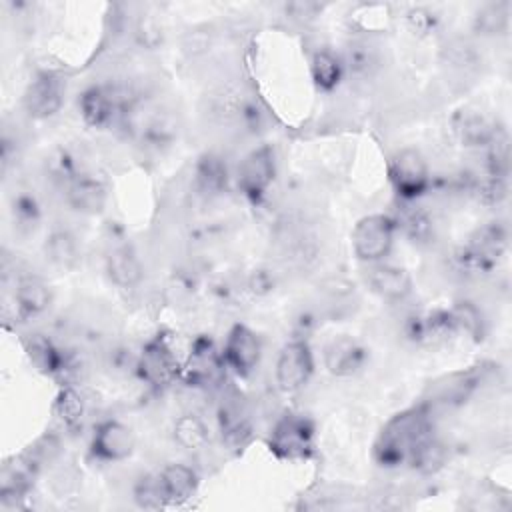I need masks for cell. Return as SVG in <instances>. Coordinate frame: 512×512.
Segmentation results:
<instances>
[{
    "instance_id": "28",
    "label": "cell",
    "mask_w": 512,
    "mask_h": 512,
    "mask_svg": "<svg viewBox=\"0 0 512 512\" xmlns=\"http://www.w3.org/2000/svg\"><path fill=\"white\" fill-rule=\"evenodd\" d=\"M508 26H510L508 2L482 4L472 18V28L480 36H502L508 32Z\"/></svg>"
},
{
    "instance_id": "36",
    "label": "cell",
    "mask_w": 512,
    "mask_h": 512,
    "mask_svg": "<svg viewBox=\"0 0 512 512\" xmlns=\"http://www.w3.org/2000/svg\"><path fill=\"white\" fill-rule=\"evenodd\" d=\"M406 22H408V26H410L414 32H418V34H428V32H432V30L436 28L438 18H436V14H434L432 10H428V8H412V10L406 12Z\"/></svg>"
},
{
    "instance_id": "2",
    "label": "cell",
    "mask_w": 512,
    "mask_h": 512,
    "mask_svg": "<svg viewBox=\"0 0 512 512\" xmlns=\"http://www.w3.org/2000/svg\"><path fill=\"white\" fill-rule=\"evenodd\" d=\"M508 250V230L500 222L476 228L456 252V264L468 274L492 272Z\"/></svg>"
},
{
    "instance_id": "7",
    "label": "cell",
    "mask_w": 512,
    "mask_h": 512,
    "mask_svg": "<svg viewBox=\"0 0 512 512\" xmlns=\"http://www.w3.org/2000/svg\"><path fill=\"white\" fill-rule=\"evenodd\" d=\"M276 178V156L270 144L246 152L236 168V188L252 204H258Z\"/></svg>"
},
{
    "instance_id": "38",
    "label": "cell",
    "mask_w": 512,
    "mask_h": 512,
    "mask_svg": "<svg viewBox=\"0 0 512 512\" xmlns=\"http://www.w3.org/2000/svg\"><path fill=\"white\" fill-rule=\"evenodd\" d=\"M136 34H138L140 42L146 44V46H154L162 38V30H160V26L154 20H142L138 24V28H136Z\"/></svg>"
},
{
    "instance_id": "15",
    "label": "cell",
    "mask_w": 512,
    "mask_h": 512,
    "mask_svg": "<svg viewBox=\"0 0 512 512\" xmlns=\"http://www.w3.org/2000/svg\"><path fill=\"white\" fill-rule=\"evenodd\" d=\"M222 368V354L216 350L214 342L208 336H198L180 368V376L192 386H206L220 374Z\"/></svg>"
},
{
    "instance_id": "14",
    "label": "cell",
    "mask_w": 512,
    "mask_h": 512,
    "mask_svg": "<svg viewBox=\"0 0 512 512\" xmlns=\"http://www.w3.org/2000/svg\"><path fill=\"white\" fill-rule=\"evenodd\" d=\"M368 288L388 302H402L412 294V276L404 266L390 264L386 260L368 264L366 270Z\"/></svg>"
},
{
    "instance_id": "17",
    "label": "cell",
    "mask_w": 512,
    "mask_h": 512,
    "mask_svg": "<svg viewBox=\"0 0 512 512\" xmlns=\"http://www.w3.org/2000/svg\"><path fill=\"white\" fill-rule=\"evenodd\" d=\"M64 196H66V204L74 212L84 216L100 214L108 202L106 186L88 174H80L74 180H70L66 184Z\"/></svg>"
},
{
    "instance_id": "19",
    "label": "cell",
    "mask_w": 512,
    "mask_h": 512,
    "mask_svg": "<svg viewBox=\"0 0 512 512\" xmlns=\"http://www.w3.org/2000/svg\"><path fill=\"white\" fill-rule=\"evenodd\" d=\"M104 270H106L108 280L122 290L136 288L144 278V268H142L138 254L126 244L114 246L106 254Z\"/></svg>"
},
{
    "instance_id": "25",
    "label": "cell",
    "mask_w": 512,
    "mask_h": 512,
    "mask_svg": "<svg viewBox=\"0 0 512 512\" xmlns=\"http://www.w3.org/2000/svg\"><path fill=\"white\" fill-rule=\"evenodd\" d=\"M344 72H346V68H344L342 58L338 54H334L332 50H326V48L316 50L310 58L312 82L322 92H332L342 82Z\"/></svg>"
},
{
    "instance_id": "8",
    "label": "cell",
    "mask_w": 512,
    "mask_h": 512,
    "mask_svg": "<svg viewBox=\"0 0 512 512\" xmlns=\"http://www.w3.org/2000/svg\"><path fill=\"white\" fill-rule=\"evenodd\" d=\"M180 364L166 336L150 338L134 360L136 376L148 386H166L180 376Z\"/></svg>"
},
{
    "instance_id": "31",
    "label": "cell",
    "mask_w": 512,
    "mask_h": 512,
    "mask_svg": "<svg viewBox=\"0 0 512 512\" xmlns=\"http://www.w3.org/2000/svg\"><path fill=\"white\" fill-rule=\"evenodd\" d=\"M448 318L454 334H466L472 340H482L484 336V318L476 304L462 300L448 308Z\"/></svg>"
},
{
    "instance_id": "23",
    "label": "cell",
    "mask_w": 512,
    "mask_h": 512,
    "mask_svg": "<svg viewBox=\"0 0 512 512\" xmlns=\"http://www.w3.org/2000/svg\"><path fill=\"white\" fill-rule=\"evenodd\" d=\"M482 382V370L476 368L466 372H456L448 378H444L442 384L434 386V402L444 406H460L464 404L480 386Z\"/></svg>"
},
{
    "instance_id": "35",
    "label": "cell",
    "mask_w": 512,
    "mask_h": 512,
    "mask_svg": "<svg viewBox=\"0 0 512 512\" xmlns=\"http://www.w3.org/2000/svg\"><path fill=\"white\" fill-rule=\"evenodd\" d=\"M12 216L18 226L32 228L40 220V204L32 194H18L12 198Z\"/></svg>"
},
{
    "instance_id": "37",
    "label": "cell",
    "mask_w": 512,
    "mask_h": 512,
    "mask_svg": "<svg viewBox=\"0 0 512 512\" xmlns=\"http://www.w3.org/2000/svg\"><path fill=\"white\" fill-rule=\"evenodd\" d=\"M324 10V4L320 2H310V0H300V2H288L284 6V12L286 16H290L292 20H298V22H310L314 20L320 12Z\"/></svg>"
},
{
    "instance_id": "27",
    "label": "cell",
    "mask_w": 512,
    "mask_h": 512,
    "mask_svg": "<svg viewBox=\"0 0 512 512\" xmlns=\"http://www.w3.org/2000/svg\"><path fill=\"white\" fill-rule=\"evenodd\" d=\"M446 460H448L446 444L430 432L426 438L418 442V446L412 450L406 464L420 474H434L446 464Z\"/></svg>"
},
{
    "instance_id": "30",
    "label": "cell",
    "mask_w": 512,
    "mask_h": 512,
    "mask_svg": "<svg viewBox=\"0 0 512 512\" xmlns=\"http://www.w3.org/2000/svg\"><path fill=\"white\" fill-rule=\"evenodd\" d=\"M26 352L30 362L44 374H58L64 370V356L62 350L56 348L48 338L42 334H34L26 342Z\"/></svg>"
},
{
    "instance_id": "32",
    "label": "cell",
    "mask_w": 512,
    "mask_h": 512,
    "mask_svg": "<svg viewBox=\"0 0 512 512\" xmlns=\"http://www.w3.org/2000/svg\"><path fill=\"white\" fill-rule=\"evenodd\" d=\"M54 408H56V414L60 416V420L64 422V426H68V428L78 426L84 416V402L74 388H62L56 396Z\"/></svg>"
},
{
    "instance_id": "10",
    "label": "cell",
    "mask_w": 512,
    "mask_h": 512,
    "mask_svg": "<svg viewBox=\"0 0 512 512\" xmlns=\"http://www.w3.org/2000/svg\"><path fill=\"white\" fill-rule=\"evenodd\" d=\"M66 94V80L56 72L36 74L24 92V110L34 120H46L60 112Z\"/></svg>"
},
{
    "instance_id": "11",
    "label": "cell",
    "mask_w": 512,
    "mask_h": 512,
    "mask_svg": "<svg viewBox=\"0 0 512 512\" xmlns=\"http://www.w3.org/2000/svg\"><path fill=\"white\" fill-rule=\"evenodd\" d=\"M220 354L224 368H228L236 376H248L260 362L262 344L258 334L250 326L234 324L226 334Z\"/></svg>"
},
{
    "instance_id": "13",
    "label": "cell",
    "mask_w": 512,
    "mask_h": 512,
    "mask_svg": "<svg viewBox=\"0 0 512 512\" xmlns=\"http://www.w3.org/2000/svg\"><path fill=\"white\" fill-rule=\"evenodd\" d=\"M324 368L336 378L356 376L368 360V350L364 344L352 336H336L324 346Z\"/></svg>"
},
{
    "instance_id": "26",
    "label": "cell",
    "mask_w": 512,
    "mask_h": 512,
    "mask_svg": "<svg viewBox=\"0 0 512 512\" xmlns=\"http://www.w3.org/2000/svg\"><path fill=\"white\" fill-rule=\"evenodd\" d=\"M44 252H46V258L62 270L74 268L80 260L78 240L66 228H56L48 234V238L44 242Z\"/></svg>"
},
{
    "instance_id": "21",
    "label": "cell",
    "mask_w": 512,
    "mask_h": 512,
    "mask_svg": "<svg viewBox=\"0 0 512 512\" xmlns=\"http://www.w3.org/2000/svg\"><path fill=\"white\" fill-rule=\"evenodd\" d=\"M500 126L478 110H460L454 118V132L468 148H486Z\"/></svg>"
},
{
    "instance_id": "1",
    "label": "cell",
    "mask_w": 512,
    "mask_h": 512,
    "mask_svg": "<svg viewBox=\"0 0 512 512\" xmlns=\"http://www.w3.org/2000/svg\"><path fill=\"white\" fill-rule=\"evenodd\" d=\"M432 432V408L428 402L414 404L394 414L378 432L374 460L384 468L406 464L412 450Z\"/></svg>"
},
{
    "instance_id": "4",
    "label": "cell",
    "mask_w": 512,
    "mask_h": 512,
    "mask_svg": "<svg viewBox=\"0 0 512 512\" xmlns=\"http://www.w3.org/2000/svg\"><path fill=\"white\" fill-rule=\"evenodd\" d=\"M314 436L316 426L308 416L286 412L274 422L268 448L280 460H306L314 450Z\"/></svg>"
},
{
    "instance_id": "34",
    "label": "cell",
    "mask_w": 512,
    "mask_h": 512,
    "mask_svg": "<svg viewBox=\"0 0 512 512\" xmlns=\"http://www.w3.org/2000/svg\"><path fill=\"white\" fill-rule=\"evenodd\" d=\"M344 68L352 70L354 74H370L378 66V54L368 42L350 44L346 58H342Z\"/></svg>"
},
{
    "instance_id": "6",
    "label": "cell",
    "mask_w": 512,
    "mask_h": 512,
    "mask_svg": "<svg viewBox=\"0 0 512 512\" xmlns=\"http://www.w3.org/2000/svg\"><path fill=\"white\" fill-rule=\"evenodd\" d=\"M388 180L398 200L414 202L430 188V168L416 148L398 150L388 164Z\"/></svg>"
},
{
    "instance_id": "22",
    "label": "cell",
    "mask_w": 512,
    "mask_h": 512,
    "mask_svg": "<svg viewBox=\"0 0 512 512\" xmlns=\"http://www.w3.org/2000/svg\"><path fill=\"white\" fill-rule=\"evenodd\" d=\"M390 216L394 220L396 232H402L412 242H428L434 232L430 216L422 206L416 204V200L414 202L398 200L396 214H390Z\"/></svg>"
},
{
    "instance_id": "24",
    "label": "cell",
    "mask_w": 512,
    "mask_h": 512,
    "mask_svg": "<svg viewBox=\"0 0 512 512\" xmlns=\"http://www.w3.org/2000/svg\"><path fill=\"white\" fill-rule=\"evenodd\" d=\"M228 178V166L218 154L206 152L198 158L194 166V182L202 194L216 196L224 192L228 186Z\"/></svg>"
},
{
    "instance_id": "3",
    "label": "cell",
    "mask_w": 512,
    "mask_h": 512,
    "mask_svg": "<svg viewBox=\"0 0 512 512\" xmlns=\"http://www.w3.org/2000/svg\"><path fill=\"white\" fill-rule=\"evenodd\" d=\"M134 108V98L122 88L110 84L88 86L78 96L80 116L92 128H106L116 120H128Z\"/></svg>"
},
{
    "instance_id": "12",
    "label": "cell",
    "mask_w": 512,
    "mask_h": 512,
    "mask_svg": "<svg viewBox=\"0 0 512 512\" xmlns=\"http://www.w3.org/2000/svg\"><path fill=\"white\" fill-rule=\"evenodd\" d=\"M134 446L132 428L120 420L98 422L90 438V454L100 462H122L134 452Z\"/></svg>"
},
{
    "instance_id": "29",
    "label": "cell",
    "mask_w": 512,
    "mask_h": 512,
    "mask_svg": "<svg viewBox=\"0 0 512 512\" xmlns=\"http://www.w3.org/2000/svg\"><path fill=\"white\" fill-rule=\"evenodd\" d=\"M172 436H174L176 444L180 448L188 450V452L202 450L208 444V440H210L208 426L196 414H182V416H178L174 426H172Z\"/></svg>"
},
{
    "instance_id": "9",
    "label": "cell",
    "mask_w": 512,
    "mask_h": 512,
    "mask_svg": "<svg viewBox=\"0 0 512 512\" xmlns=\"http://www.w3.org/2000/svg\"><path fill=\"white\" fill-rule=\"evenodd\" d=\"M314 374V354L306 340L296 338L286 342L276 358V384L284 392H296L304 388Z\"/></svg>"
},
{
    "instance_id": "33",
    "label": "cell",
    "mask_w": 512,
    "mask_h": 512,
    "mask_svg": "<svg viewBox=\"0 0 512 512\" xmlns=\"http://www.w3.org/2000/svg\"><path fill=\"white\" fill-rule=\"evenodd\" d=\"M134 502L146 510H158L166 506L158 474H146L134 484Z\"/></svg>"
},
{
    "instance_id": "5",
    "label": "cell",
    "mask_w": 512,
    "mask_h": 512,
    "mask_svg": "<svg viewBox=\"0 0 512 512\" xmlns=\"http://www.w3.org/2000/svg\"><path fill=\"white\" fill-rule=\"evenodd\" d=\"M396 226L390 214H368L352 230V250L360 262L386 260L394 248Z\"/></svg>"
},
{
    "instance_id": "20",
    "label": "cell",
    "mask_w": 512,
    "mask_h": 512,
    "mask_svg": "<svg viewBox=\"0 0 512 512\" xmlns=\"http://www.w3.org/2000/svg\"><path fill=\"white\" fill-rule=\"evenodd\" d=\"M406 336L412 342L436 344L454 336L448 310H430L424 314H414L406 322Z\"/></svg>"
},
{
    "instance_id": "16",
    "label": "cell",
    "mask_w": 512,
    "mask_h": 512,
    "mask_svg": "<svg viewBox=\"0 0 512 512\" xmlns=\"http://www.w3.org/2000/svg\"><path fill=\"white\" fill-rule=\"evenodd\" d=\"M158 482H160L166 506H180L196 494L200 478L192 466L182 462H172L158 472Z\"/></svg>"
},
{
    "instance_id": "18",
    "label": "cell",
    "mask_w": 512,
    "mask_h": 512,
    "mask_svg": "<svg viewBox=\"0 0 512 512\" xmlns=\"http://www.w3.org/2000/svg\"><path fill=\"white\" fill-rule=\"evenodd\" d=\"M14 304H16V314L22 320L40 316L52 304V290L44 278L36 274H24L16 282Z\"/></svg>"
}]
</instances>
